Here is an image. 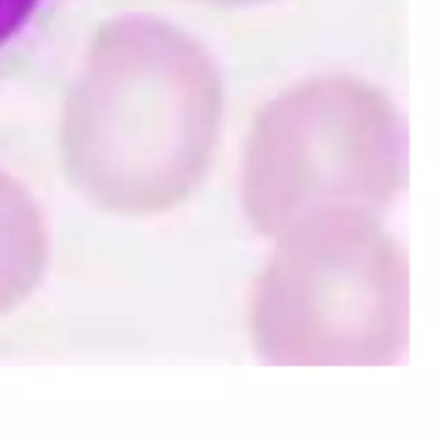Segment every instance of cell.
<instances>
[{"label": "cell", "mask_w": 440, "mask_h": 440, "mask_svg": "<svg viewBox=\"0 0 440 440\" xmlns=\"http://www.w3.org/2000/svg\"><path fill=\"white\" fill-rule=\"evenodd\" d=\"M277 239L251 334L268 366H390L409 330L408 260L378 215L311 213Z\"/></svg>", "instance_id": "1"}, {"label": "cell", "mask_w": 440, "mask_h": 440, "mask_svg": "<svg viewBox=\"0 0 440 440\" xmlns=\"http://www.w3.org/2000/svg\"><path fill=\"white\" fill-rule=\"evenodd\" d=\"M408 183V124L384 88L348 72L301 79L258 110L241 196L255 231L278 237L311 213L382 215Z\"/></svg>", "instance_id": "2"}, {"label": "cell", "mask_w": 440, "mask_h": 440, "mask_svg": "<svg viewBox=\"0 0 440 440\" xmlns=\"http://www.w3.org/2000/svg\"><path fill=\"white\" fill-rule=\"evenodd\" d=\"M67 0H0V85L17 74L52 35Z\"/></svg>", "instance_id": "3"}, {"label": "cell", "mask_w": 440, "mask_h": 440, "mask_svg": "<svg viewBox=\"0 0 440 440\" xmlns=\"http://www.w3.org/2000/svg\"><path fill=\"white\" fill-rule=\"evenodd\" d=\"M199 2L210 4V6L220 9H234V11H246V9H262L270 7L282 0H199Z\"/></svg>", "instance_id": "4"}]
</instances>
